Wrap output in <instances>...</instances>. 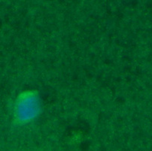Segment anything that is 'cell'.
I'll return each mask as SVG.
<instances>
[{"label": "cell", "mask_w": 152, "mask_h": 151, "mask_svg": "<svg viewBox=\"0 0 152 151\" xmlns=\"http://www.w3.org/2000/svg\"><path fill=\"white\" fill-rule=\"evenodd\" d=\"M41 111L39 96L35 92L21 94L15 103V117L20 123H27L36 119Z\"/></svg>", "instance_id": "obj_1"}]
</instances>
